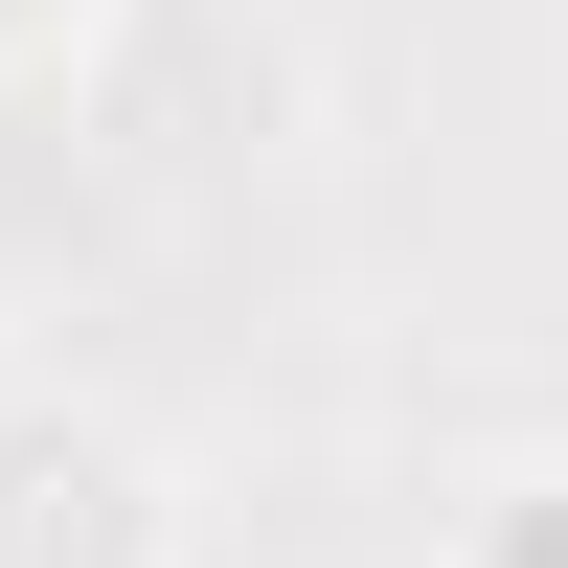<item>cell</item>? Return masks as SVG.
Wrapping results in <instances>:
<instances>
[{
  "label": "cell",
  "instance_id": "obj_1",
  "mask_svg": "<svg viewBox=\"0 0 568 568\" xmlns=\"http://www.w3.org/2000/svg\"><path fill=\"white\" fill-rule=\"evenodd\" d=\"M0 568H160V455L91 409H0Z\"/></svg>",
  "mask_w": 568,
  "mask_h": 568
},
{
  "label": "cell",
  "instance_id": "obj_2",
  "mask_svg": "<svg viewBox=\"0 0 568 568\" xmlns=\"http://www.w3.org/2000/svg\"><path fill=\"white\" fill-rule=\"evenodd\" d=\"M91 23V0H0V69H45V45H69Z\"/></svg>",
  "mask_w": 568,
  "mask_h": 568
},
{
  "label": "cell",
  "instance_id": "obj_3",
  "mask_svg": "<svg viewBox=\"0 0 568 568\" xmlns=\"http://www.w3.org/2000/svg\"><path fill=\"white\" fill-rule=\"evenodd\" d=\"M478 568H568V500H524V524H500V546H478Z\"/></svg>",
  "mask_w": 568,
  "mask_h": 568
}]
</instances>
